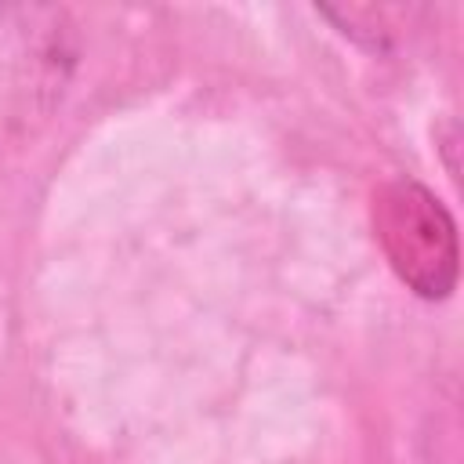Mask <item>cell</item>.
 Listing matches in <instances>:
<instances>
[{
    "label": "cell",
    "instance_id": "6da1fadb",
    "mask_svg": "<svg viewBox=\"0 0 464 464\" xmlns=\"http://www.w3.org/2000/svg\"><path fill=\"white\" fill-rule=\"evenodd\" d=\"M80 65V29L58 4H0V178L65 102Z\"/></svg>",
    "mask_w": 464,
    "mask_h": 464
},
{
    "label": "cell",
    "instance_id": "7a4b0ae2",
    "mask_svg": "<svg viewBox=\"0 0 464 464\" xmlns=\"http://www.w3.org/2000/svg\"><path fill=\"white\" fill-rule=\"evenodd\" d=\"M373 236L392 272L424 301H442L457 286V225L442 199L413 181L392 178L373 192Z\"/></svg>",
    "mask_w": 464,
    "mask_h": 464
}]
</instances>
